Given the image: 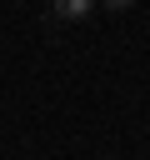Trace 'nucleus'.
Here are the masks:
<instances>
[{
  "label": "nucleus",
  "instance_id": "1",
  "mask_svg": "<svg viewBox=\"0 0 150 160\" xmlns=\"http://www.w3.org/2000/svg\"><path fill=\"white\" fill-rule=\"evenodd\" d=\"M90 0H60L55 10H50V20H90Z\"/></svg>",
  "mask_w": 150,
  "mask_h": 160
}]
</instances>
